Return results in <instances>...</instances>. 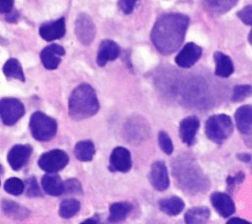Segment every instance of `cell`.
Listing matches in <instances>:
<instances>
[{
  "mask_svg": "<svg viewBox=\"0 0 252 224\" xmlns=\"http://www.w3.org/2000/svg\"><path fill=\"white\" fill-rule=\"evenodd\" d=\"M32 152L30 144H15L7 154V161L13 170H20L26 165Z\"/></svg>",
  "mask_w": 252,
  "mask_h": 224,
  "instance_id": "cell-11",
  "label": "cell"
},
{
  "mask_svg": "<svg viewBox=\"0 0 252 224\" xmlns=\"http://www.w3.org/2000/svg\"><path fill=\"white\" fill-rule=\"evenodd\" d=\"M30 129L36 140L48 141L56 134L57 122L46 114L36 111L31 116Z\"/></svg>",
  "mask_w": 252,
  "mask_h": 224,
  "instance_id": "cell-4",
  "label": "cell"
},
{
  "mask_svg": "<svg viewBox=\"0 0 252 224\" xmlns=\"http://www.w3.org/2000/svg\"><path fill=\"white\" fill-rule=\"evenodd\" d=\"M98 221H99V217H98L97 214H95L94 216H93V217H91V218H88L87 220L83 221L82 223H83V224H85V223H98Z\"/></svg>",
  "mask_w": 252,
  "mask_h": 224,
  "instance_id": "cell-40",
  "label": "cell"
},
{
  "mask_svg": "<svg viewBox=\"0 0 252 224\" xmlns=\"http://www.w3.org/2000/svg\"><path fill=\"white\" fill-rule=\"evenodd\" d=\"M202 48L194 42H188L175 57V63L182 68L192 67L201 57Z\"/></svg>",
  "mask_w": 252,
  "mask_h": 224,
  "instance_id": "cell-12",
  "label": "cell"
},
{
  "mask_svg": "<svg viewBox=\"0 0 252 224\" xmlns=\"http://www.w3.org/2000/svg\"><path fill=\"white\" fill-rule=\"evenodd\" d=\"M188 26L189 18L186 15L165 14L154 25L151 32L152 42L161 54H171L181 46Z\"/></svg>",
  "mask_w": 252,
  "mask_h": 224,
  "instance_id": "cell-1",
  "label": "cell"
},
{
  "mask_svg": "<svg viewBox=\"0 0 252 224\" xmlns=\"http://www.w3.org/2000/svg\"><path fill=\"white\" fill-rule=\"evenodd\" d=\"M26 194L30 197H36V196H41L42 193L39 189V186L33 176L30 177L27 179L26 182Z\"/></svg>",
  "mask_w": 252,
  "mask_h": 224,
  "instance_id": "cell-33",
  "label": "cell"
},
{
  "mask_svg": "<svg viewBox=\"0 0 252 224\" xmlns=\"http://www.w3.org/2000/svg\"><path fill=\"white\" fill-rule=\"evenodd\" d=\"M138 0H118L119 9L126 15L131 14L136 6Z\"/></svg>",
  "mask_w": 252,
  "mask_h": 224,
  "instance_id": "cell-35",
  "label": "cell"
},
{
  "mask_svg": "<svg viewBox=\"0 0 252 224\" xmlns=\"http://www.w3.org/2000/svg\"><path fill=\"white\" fill-rule=\"evenodd\" d=\"M38 32L40 36L46 41H52L63 37L66 32L65 19L60 18L56 21L42 24L39 27Z\"/></svg>",
  "mask_w": 252,
  "mask_h": 224,
  "instance_id": "cell-15",
  "label": "cell"
},
{
  "mask_svg": "<svg viewBox=\"0 0 252 224\" xmlns=\"http://www.w3.org/2000/svg\"><path fill=\"white\" fill-rule=\"evenodd\" d=\"M41 186L44 192L52 196H59L64 194V182L56 173H46L41 179Z\"/></svg>",
  "mask_w": 252,
  "mask_h": 224,
  "instance_id": "cell-19",
  "label": "cell"
},
{
  "mask_svg": "<svg viewBox=\"0 0 252 224\" xmlns=\"http://www.w3.org/2000/svg\"><path fill=\"white\" fill-rule=\"evenodd\" d=\"M3 73L7 79H17L25 82V75L20 62L15 58H10L3 66Z\"/></svg>",
  "mask_w": 252,
  "mask_h": 224,
  "instance_id": "cell-27",
  "label": "cell"
},
{
  "mask_svg": "<svg viewBox=\"0 0 252 224\" xmlns=\"http://www.w3.org/2000/svg\"><path fill=\"white\" fill-rule=\"evenodd\" d=\"M120 55V47L116 42L110 39H104L100 42L96 57V63L99 67H103L107 62L113 61Z\"/></svg>",
  "mask_w": 252,
  "mask_h": 224,
  "instance_id": "cell-16",
  "label": "cell"
},
{
  "mask_svg": "<svg viewBox=\"0 0 252 224\" xmlns=\"http://www.w3.org/2000/svg\"><path fill=\"white\" fill-rule=\"evenodd\" d=\"M238 159H240L241 161L248 162V161H250L251 157H250V155L247 154V153H241V154H238Z\"/></svg>",
  "mask_w": 252,
  "mask_h": 224,
  "instance_id": "cell-41",
  "label": "cell"
},
{
  "mask_svg": "<svg viewBox=\"0 0 252 224\" xmlns=\"http://www.w3.org/2000/svg\"><path fill=\"white\" fill-rule=\"evenodd\" d=\"M132 166V160H131V154L130 151L123 147V146H117L115 147L109 158V169L112 172L118 171V172H128L131 169Z\"/></svg>",
  "mask_w": 252,
  "mask_h": 224,
  "instance_id": "cell-10",
  "label": "cell"
},
{
  "mask_svg": "<svg viewBox=\"0 0 252 224\" xmlns=\"http://www.w3.org/2000/svg\"><path fill=\"white\" fill-rule=\"evenodd\" d=\"M0 114L3 124L13 126L25 114L24 104L14 97H3L0 101Z\"/></svg>",
  "mask_w": 252,
  "mask_h": 224,
  "instance_id": "cell-6",
  "label": "cell"
},
{
  "mask_svg": "<svg viewBox=\"0 0 252 224\" xmlns=\"http://www.w3.org/2000/svg\"><path fill=\"white\" fill-rule=\"evenodd\" d=\"M227 224H249V221H246L244 219H241V218H238V217H233V218H230L227 222Z\"/></svg>",
  "mask_w": 252,
  "mask_h": 224,
  "instance_id": "cell-39",
  "label": "cell"
},
{
  "mask_svg": "<svg viewBox=\"0 0 252 224\" xmlns=\"http://www.w3.org/2000/svg\"><path fill=\"white\" fill-rule=\"evenodd\" d=\"M236 127L244 136L245 142L252 147V105L240 106L234 115Z\"/></svg>",
  "mask_w": 252,
  "mask_h": 224,
  "instance_id": "cell-9",
  "label": "cell"
},
{
  "mask_svg": "<svg viewBox=\"0 0 252 224\" xmlns=\"http://www.w3.org/2000/svg\"><path fill=\"white\" fill-rule=\"evenodd\" d=\"M75 33L84 45H90L95 36V26L92 18L85 13L77 16L75 21Z\"/></svg>",
  "mask_w": 252,
  "mask_h": 224,
  "instance_id": "cell-8",
  "label": "cell"
},
{
  "mask_svg": "<svg viewBox=\"0 0 252 224\" xmlns=\"http://www.w3.org/2000/svg\"><path fill=\"white\" fill-rule=\"evenodd\" d=\"M80 207V201L76 198H66L60 203L59 215L64 219H69L78 213Z\"/></svg>",
  "mask_w": 252,
  "mask_h": 224,
  "instance_id": "cell-28",
  "label": "cell"
},
{
  "mask_svg": "<svg viewBox=\"0 0 252 224\" xmlns=\"http://www.w3.org/2000/svg\"><path fill=\"white\" fill-rule=\"evenodd\" d=\"M149 179L152 186L158 191H164L168 188L169 179L164 162L156 161L153 163L150 170Z\"/></svg>",
  "mask_w": 252,
  "mask_h": 224,
  "instance_id": "cell-13",
  "label": "cell"
},
{
  "mask_svg": "<svg viewBox=\"0 0 252 224\" xmlns=\"http://www.w3.org/2000/svg\"><path fill=\"white\" fill-rule=\"evenodd\" d=\"M69 161L67 153L61 149H52L42 153L37 161L38 166L47 173H56L63 169Z\"/></svg>",
  "mask_w": 252,
  "mask_h": 224,
  "instance_id": "cell-7",
  "label": "cell"
},
{
  "mask_svg": "<svg viewBox=\"0 0 252 224\" xmlns=\"http://www.w3.org/2000/svg\"><path fill=\"white\" fill-rule=\"evenodd\" d=\"M243 179H244V174H243L242 172H239L238 174H236V175L233 176V177H232V176L227 177L226 183H227V186H228L229 188H233L235 185L241 183V182L243 181Z\"/></svg>",
  "mask_w": 252,
  "mask_h": 224,
  "instance_id": "cell-36",
  "label": "cell"
},
{
  "mask_svg": "<svg viewBox=\"0 0 252 224\" xmlns=\"http://www.w3.org/2000/svg\"><path fill=\"white\" fill-rule=\"evenodd\" d=\"M199 125L200 121L196 116H189L181 120L179 124V136L184 143L192 145L195 142V136Z\"/></svg>",
  "mask_w": 252,
  "mask_h": 224,
  "instance_id": "cell-17",
  "label": "cell"
},
{
  "mask_svg": "<svg viewBox=\"0 0 252 224\" xmlns=\"http://www.w3.org/2000/svg\"><path fill=\"white\" fill-rule=\"evenodd\" d=\"M252 95V86L250 84H237L233 87L231 100L233 102H240Z\"/></svg>",
  "mask_w": 252,
  "mask_h": 224,
  "instance_id": "cell-30",
  "label": "cell"
},
{
  "mask_svg": "<svg viewBox=\"0 0 252 224\" xmlns=\"http://www.w3.org/2000/svg\"><path fill=\"white\" fill-rule=\"evenodd\" d=\"M238 0H203L204 9L211 15L219 16L229 11Z\"/></svg>",
  "mask_w": 252,
  "mask_h": 224,
  "instance_id": "cell-21",
  "label": "cell"
},
{
  "mask_svg": "<svg viewBox=\"0 0 252 224\" xmlns=\"http://www.w3.org/2000/svg\"><path fill=\"white\" fill-rule=\"evenodd\" d=\"M3 212L7 215L12 217L13 219L23 220L29 217L30 210L26 207L20 205L18 202H15L10 199H3L1 204Z\"/></svg>",
  "mask_w": 252,
  "mask_h": 224,
  "instance_id": "cell-22",
  "label": "cell"
},
{
  "mask_svg": "<svg viewBox=\"0 0 252 224\" xmlns=\"http://www.w3.org/2000/svg\"><path fill=\"white\" fill-rule=\"evenodd\" d=\"M65 49L59 44H50L44 47L40 52V60L47 70L56 69L60 62L61 57L64 56Z\"/></svg>",
  "mask_w": 252,
  "mask_h": 224,
  "instance_id": "cell-14",
  "label": "cell"
},
{
  "mask_svg": "<svg viewBox=\"0 0 252 224\" xmlns=\"http://www.w3.org/2000/svg\"><path fill=\"white\" fill-rule=\"evenodd\" d=\"M14 6V0H0V12L2 14H7L11 12Z\"/></svg>",
  "mask_w": 252,
  "mask_h": 224,
  "instance_id": "cell-37",
  "label": "cell"
},
{
  "mask_svg": "<svg viewBox=\"0 0 252 224\" xmlns=\"http://www.w3.org/2000/svg\"><path fill=\"white\" fill-rule=\"evenodd\" d=\"M158 144H159V147L161 148V150L165 153V154H171L172 151H173V144H172V141L169 138V136L161 131L158 133Z\"/></svg>",
  "mask_w": 252,
  "mask_h": 224,
  "instance_id": "cell-32",
  "label": "cell"
},
{
  "mask_svg": "<svg viewBox=\"0 0 252 224\" xmlns=\"http://www.w3.org/2000/svg\"><path fill=\"white\" fill-rule=\"evenodd\" d=\"M68 109L70 117L74 120H83L94 115L99 109L94 89L88 84L78 85L70 94Z\"/></svg>",
  "mask_w": 252,
  "mask_h": 224,
  "instance_id": "cell-2",
  "label": "cell"
},
{
  "mask_svg": "<svg viewBox=\"0 0 252 224\" xmlns=\"http://www.w3.org/2000/svg\"><path fill=\"white\" fill-rule=\"evenodd\" d=\"M159 209L171 216L179 214L184 208V201L178 196H170L162 198L158 202Z\"/></svg>",
  "mask_w": 252,
  "mask_h": 224,
  "instance_id": "cell-23",
  "label": "cell"
},
{
  "mask_svg": "<svg viewBox=\"0 0 252 224\" xmlns=\"http://www.w3.org/2000/svg\"><path fill=\"white\" fill-rule=\"evenodd\" d=\"M19 18V13L16 10H12L11 12L5 14V20L9 23H15Z\"/></svg>",
  "mask_w": 252,
  "mask_h": 224,
  "instance_id": "cell-38",
  "label": "cell"
},
{
  "mask_svg": "<svg viewBox=\"0 0 252 224\" xmlns=\"http://www.w3.org/2000/svg\"><path fill=\"white\" fill-rule=\"evenodd\" d=\"M214 59L216 62L215 74L217 76L221 78H227L233 73L234 71L233 63L227 55L218 51V52H215Z\"/></svg>",
  "mask_w": 252,
  "mask_h": 224,
  "instance_id": "cell-20",
  "label": "cell"
},
{
  "mask_svg": "<svg viewBox=\"0 0 252 224\" xmlns=\"http://www.w3.org/2000/svg\"><path fill=\"white\" fill-rule=\"evenodd\" d=\"M95 153L94 144L92 140H81L76 143L74 154L77 159L81 161H91Z\"/></svg>",
  "mask_w": 252,
  "mask_h": 224,
  "instance_id": "cell-26",
  "label": "cell"
},
{
  "mask_svg": "<svg viewBox=\"0 0 252 224\" xmlns=\"http://www.w3.org/2000/svg\"><path fill=\"white\" fill-rule=\"evenodd\" d=\"M237 17L245 24L252 27V5L245 6L237 12ZM248 41L252 45V29L248 35Z\"/></svg>",
  "mask_w": 252,
  "mask_h": 224,
  "instance_id": "cell-31",
  "label": "cell"
},
{
  "mask_svg": "<svg viewBox=\"0 0 252 224\" xmlns=\"http://www.w3.org/2000/svg\"><path fill=\"white\" fill-rule=\"evenodd\" d=\"M233 131L231 118L225 114L211 116L205 124V133L208 139L217 143L223 142Z\"/></svg>",
  "mask_w": 252,
  "mask_h": 224,
  "instance_id": "cell-3",
  "label": "cell"
},
{
  "mask_svg": "<svg viewBox=\"0 0 252 224\" xmlns=\"http://www.w3.org/2000/svg\"><path fill=\"white\" fill-rule=\"evenodd\" d=\"M25 189H26V186H25L24 182L21 179L16 178V177L9 178L4 183V190L7 193L14 195V196L21 195Z\"/></svg>",
  "mask_w": 252,
  "mask_h": 224,
  "instance_id": "cell-29",
  "label": "cell"
},
{
  "mask_svg": "<svg viewBox=\"0 0 252 224\" xmlns=\"http://www.w3.org/2000/svg\"><path fill=\"white\" fill-rule=\"evenodd\" d=\"M64 194L78 195L82 194L81 183L77 179H68L64 182Z\"/></svg>",
  "mask_w": 252,
  "mask_h": 224,
  "instance_id": "cell-34",
  "label": "cell"
},
{
  "mask_svg": "<svg viewBox=\"0 0 252 224\" xmlns=\"http://www.w3.org/2000/svg\"><path fill=\"white\" fill-rule=\"evenodd\" d=\"M211 211L206 206H195L188 209L184 215L186 223H205L210 218Z\"/></svg>",
  "mask_w": 252,
  "mask_h": 224,
  "instance_id": "cell-25",
  "label": "cell"
},
{
  "mask_svg": "<svg viewBox=\"0 0 252 224\" xmlns=\"http://www.w3.org/2000/svg\"><path fill=\"white\" fill-rule=\"evenodd\" d=\"M174 175L180 185H183L186 189L189 185V179L191 181V189H201L204 187L202 183L206 182L204 178H200L202 174L198 170V166L193 165L191 162L188 163L185 160L174 164Z\"/></svg>",
  "mask_w": 252,
  "mask_h": 224,
  "instance_id": "cell-5",
  "label": "cell"
},
{
  "mask_svg": "<svg viewBox=\"0 0 252 224\" xmlns=\"http://www.w3.org/2000/svg\"><path fill=\"white\" fill-rule=\"evenodd\" d=\"M132 210V205L129 202H114L109 206V216L108 222L117 223L124 220L130 211Z\"/></svg>",
  "mask_w": 252,
  "mask_h": 224,
  "instance_id": "cell-24",
  "label": "cell"
},
{
  "mask_svg": "<svg viewBox=\"0 0 252 224\" xmlns=\"http://www.w3.org/2000/svg\"><path fill=\"white\" fill-rule=\"evenodd\" d=\"M211 202L218 213L222 217H228L235 211V206L231 197L221 192H215L211 195Z\"/></svg>",
  "mask_w": 252,
  "mask_h": 224,
  "instance_id": "cell-18",
  "label": "cell"
}]
</instances>
